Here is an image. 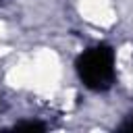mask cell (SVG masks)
Here are the masks:
<instances>
[{
	"instance_id": "6da1fadb",
	"label": "cell",
	"mask_w": 133,
	"mask_h": 133,
	"mask_svg": "<svg viewBox=\"0 0 133 133\" xmlns=\"http://www.w3.org/2000/svg\"><path fill=\"white\" fill-rule=\"evenodd\" d=\"M116 54L108 44H96L75 60L77 77L91 91H106L116 79Z\"/></svg>"
},
{
	"instance_id": "7a4b0ae2",
	"label": "cell",
	"mask_w": 133,
	"mask_h": 133,
	"mask_svg": "<svg viewBox=\"0 0 133 133\" xmlns=\"http://www.w3.org/2000/svg\"><path fill=\"white\" fill-rule=\"evenodd\" d=\"M46 127L42 125V123H19V125H15V131H44Z\"/></svg>"
},
{
	"instance_id": "3957f363",
	"label": "cell",
	"mask_w": 133,
	"mask_h": 133,
	"mask_svg": "<svg viewBox=\"0 0 133 133\" xmlns=\"http://www.w3.org/2000/svg\"><path fill=\"white\" fill-rule=\"evenodd\" d=\"M123 131H133V114L127 118V123L123 125Z\"/></svg>"
}]
</instances>
